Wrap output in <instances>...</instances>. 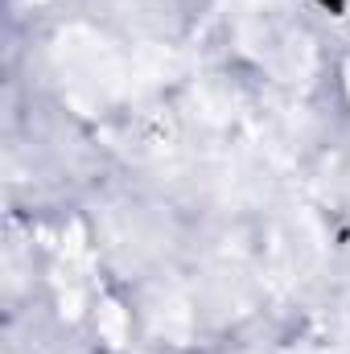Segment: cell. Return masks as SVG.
Instances as JSON below:
<instances>
[{"instance_id": "6da1fadb", "label": "cell", "mask_w": 350, "mask_h": 354, "mask_svg": "<svg viewBox=\"0 0 350 354\" xmlns=\"http://www.w3.org/2000/svg\"><path fill=\"white\" fill-rule=\"evenodd\" d=\"M338 83H342V95L350 99V54L342 58V66H338Z\"/></svg>"}]
</instances>
